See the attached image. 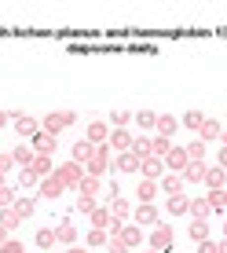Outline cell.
I'll list each match as a JSON object with an SVG mask.
<instances>
[{
  "label": "cell",
  "instance_id": "obj_19",
  "mask_svg": "<svg viewBox=\"0 0 227 253\" xmlns=\"http://www.w3.org/2000/svg\"><path fill=\"white\" fill-rule=\"evenodd\" d=\"M92 220V228H99V231H110V224H114V216H110V206H95V213L88 216Z\"/></svg>",
  "mask_w": 227,
  "mask_h": 253
},
{
  "label": "cell",
  "instance_id": "obj_9",
  "mask_svg": "<svg viewBox=\"0 0 227 253\" xmlns=\"http://www.w3.org/2000/svg\"><path fill=\"white\" fill-rule=\"evenodd\" d=\"M139 169H143V180H154V184H158V180L165 176V162H161V158H154V154L139 162Z\"/></svg>",
  "mask_w": 227,
  "mask_h": 253
},
{
  "label": "cell",
  "instance_id": "obj_52",
  "mask_svg": "<svg viewBox=\"0 0 227 253\" xmlns=\"http://www.w3.org/2000/svg\"><path fill=\"white\" fill-rule=\"evenodd\" d=\"M220 143H224V147H227V128H224V132H220Z\"/></svg>",
  "mask_w": 227,
  "mask_h": 253
},
{
  "label": "cell",
  "instance_id": "obj_49",
  "mask_svg": "<svg viewBox=\"0 0 227 253\" xmlns=\"http://www.w3.org/2000/svg\"><path fill=\"white\" fill-rule=\"evenodd\" d=\"M216 165H220V169H227V147L220 151V158H216Z\"/></svg>",
  "mask_w": 227,
  "mask_h": 253
},
{
  "label": "cell",
  "instance_id": "obj_55",
  "mask_svg": "<svg viewBox=\"0 0 227 253\" xmlns=\"http://www.w3.org/2000/svg\"><path fill=\"white\" fill-rule=\"evenodd\" d=\"M0 187H4V172H0Z\"/></svg>",
  "mask_w": 227,
  "mask_h": 253
},
{
  "label": "cell",
  "instance_id": "obj_26",
  "mask_svg": "<svg viewBox=\"0 0 227 253\" xmlns=\"http://www.w3.org/2000/svg\"><path fill=\"white\" fill-rule=\"evenodd\" d=\"M165 209H169V216H183L190 209V198L187 195H169V206Z\"/></svg>",
  "mask_w": 227,
  "mask_h": 253
},
{
  "label": "cell",
  "instance_id": "obj_7",
  "mask_svg": "<svg viewBox=\"0 0 227 253\" xmlns=\"http://www.w3.org/2000/svg\"><path fill=\"white\" fill-rule=\"evenodd\" d=\"M187 165H190V158H187V151H183V147H172V151L165 154V172H176V176H180Z\"/></svg>",
  "mask_w": 227,
  "mask_h": 253
},
{
  "label": "cell",
  "instance_id": "obj_33",
  "mask_svg": "<svg viewBox=\"0 0 227 253\" xmlns=\"http://www.w3.org/2000/svg\"><path fill=\"white\" fill-rule=\"evenodd\" d=\"M183 151H187V158H190V162H205V139H190Z\"/></svg>",
  "mask_w": 227,
  "mask_h": 253
},
{
  "label": "cell",
  "instance_id": "obj_30",
  "mask_svg": "<svg viewBox=\"0 0 227 253\" xmlns=\"http://www.w3.org/2000/svg\"><path fill=\"white\" fill-rule=\"evenodd\" d=\"M136 195H139V202H154V198H158V184H154V180H139Z\"/></svg>",
  "mask_w": 227,
  "mask_h": 253
},
{
  "label": "cell",
  "instance_id": "obj_6",
  "mask_svg": "<svg viewBox=\"0 0 227 253\" xmlns=\"http://www.w3.org/2000/svg\"><path fill=\"white\" fill-rule=\"evenodd\" d=\"M107 147H110L114 154H125V151H132V132H128V128H110Z\"/></svg>",
  "mask_w": 227,
  "mask_h": 253
},
{
  "label": "cell",
  "instance_id": "obj_36",
  "mask_svg": "<svg viewBox=\"0 0 227 253\" xmlns=\"http://www.w3.org/2000/svg\"><path fill=\"white\" fill-rule=\"evenodd\" d=\"M107 242H110V231H99V228L88 231V246L92 250H107Z\"/></svg>",
  "mask_w": 227,
  "mask_h": 253
},
{
  "label": "cell",
  "instance_id": "obj_45",
  "mask_svg": "<svg viewBox=\"0 0 227 253\" xmlns=\"http://www.w3.org/2000/svg\"><path fill=\"white\" fill-rule=\"evenodd\" d=\"M107 253H128V246H125L121 239H110V242H107Z\"/></svg>",
  "mask_w": 227,
  "mask_h": 253
},
{
  "label": "cell",
  "instance_id": "obj_43",
  "mask_svg": "<svg viewBox=\"0 0 227 253\" xmlns=\"http://www.w3.org/2000/svg\"><path fill=\"white\" fill-rule=\"evenodd\" d=\"M128 121H132V114H128V110H121V107L114 110V128H125Z\"/></svg>",
  "mask_w": 227,
  "mask_h": 253
},
{
  "label": "cell",
  "instance_id": "obj_11",
  "mask_svg": "<svg viewBox=\"0 0 227 253\" xmlns=\"http://www.w3.org/2000/svg\"><path fill=\"white\" fill-rule=\"evenodd\" d=\"M84 139H88L92 147H103V143L110 139V125H107V121H92V125H88V136H84Z\"/></svg>",
  "mask_w": 227,
  "mask_h": 253
},
{
  "label": "cell",
  "instance_id": "obj_1",
  "mask_svg": "<svg viewBox=\"0 0 227 253\" xmlns=\"http://www.w3.org/2000/svg\"><path fill=\"white\" fill-rule=\"evenodd\" d=\"M77 121L74 110H51V114H44V121H40V128H44L48 136H59L63 128H70Z\"/></svg>",
  "mask_w": 227,
  "mask_h": 253
},
{
  "label": "cell",
  "instance_id": "obj_12",
  "mask_svg": "<svg viewBox=\"0 0 227 253\" xmlns=\"http://www.w3.org/2000/svg\"><path fill=\"white\" fill-rule=\"evenodd\" d=\"M187 216H190V220H209V216H213V209H209V198H205V195L190 198V209H187Z\"/></svg>",
  "mask_w": 227,
  "mask_h": 253
},
{
  "label": "cell",
  "instance_id": "obj_53",
  "mask_svg": "<svg viewBox=\"0 0 227 253\" xmlns=\"http://www.w3.org/2000/svg\"><path fill=\"white\" fill-rule=\"evenodd\" d=\"M220 253H227V239H224V242H220Z\"/></svg>",
  "mask_w": 227,
  "mask_h": 253
},
{
  "label": "cell",
  "instance_id": "obj_31",
  "mask_svg": "<svg viewBox=\"0 0 227 253\" xmlns=\"http://www.w3.org/2000/svg\"><path fill=\"white\" fill-rule=\"evenodd\" d=\"M33 242H37V250H44V253H48V250H55V228H40Z\"/></svg>",
  "mask_w": 227,
  "mask_h": 253
},
{
  "label": "cell",
  "instance_id": "obj_18",
  "mask_svg": "<svg viewBox=\"0 0 227 253\" xmlns=\"http://www.w3.org/2000/svg\"><path fill=\"white\" fill-rule=\"evenodd\" d=\"M55 242H63V246H77V228L70 220H59L55 228Z\"/></svg>",
  "mask_w": 227,
  "mask_h": 253
},
{
  "label": "cell",
  "instance_id": "obj_22",
  "mask_svg": "<svg viewBox=\"0 0 227 253\" xmlns=\"http://www.w3.org/2000/svg\"><path fill=\"white\" fill-rule=\"evenodd\" d=\"M110 216H114V220H121V224H125L128 216H132V206H128L121 195H117V198H110Z\"/></svg>",
  "mask_w": 227,
  "mask_h": 253
},
{
  "label": "cell",
  "instance_id": "obj_41",
  "mask_svg": "<svg viewBox=\"0 0 227 253\" xmlns=\"http://www.w3.org/2000/svg\"><path fill=\"white\" fill-rule=\"evenodd\" d=\"M15 198H19V195H15V191H11V187H7V184H4V187H0V209H7V206H15Z\"/></svg>",
  "mask_w": 227,
  "mask_h": 253
},
{
  "label": "cell",
  "instance_id": "obj_57",
  "mask_svg": "<svg viewBox=\"0 0 227 253\" xmlns=\"http://www.w3.org/2000/svg\"><path fill=\"white\" fill-rule=\"evenodd\" d=\"M147 253H158V250H147Z\"/></svg>",
  "mask_w": 227,
  "mask_h": 253
},
{
  "label": "cell",
  "instance_id": "obj_46",
  "mask_svg": "<svg viewBox=\"0 0 227 253\" xmlns=\"http://www.w3.org/2000/svg\"><path fill=\"white\" fill-rule=\"evenodd\" d=\"M198 253H220V242H198Z\"/></svg>",
  "mask_w": 227,
  "mask_h": 253
},
{
  "label": "cell",
  "instance_id": "obj_13",
  "mask_svg": "<svg viewBox=\"0 0 227 253\" xmlns=\"http://www.w3.org/2000/svg\"><path fill=\"white\" fill-rule=\"evenodd\" d=\"M158 191H161V195H183V176H176V172H165V176L158 180Z\"/></svg>",
  "mask_w": 227,
  "mask_h": 253
},
{
  "label": "cell",
  "instance_id": "obj_3",
  "mask_svg": "<svg viewBox=\"0 0 227 253\" xmlns=\"http://www.w3.org/2000/svg\"><path fill=\"white\" fill-rule=\"evenodd\" d=\"M172 246H176V231H172L169 224H158V228L151 231V250H158V253H169Z\"/></svg>",
  "mask_w": 227,
  "mask_h": 253
},
{
  "label": "cell",
  "instance_id": "obj_42",
  "mask_svg": "<svg viewBox=\"0 0 227 253\" xmlns=\"http://www.w3.org/2000/svg\"><path fill=\"white\" fill-rule=\"evenodd\" d=\"M19 184H22V191H26V187H33V184H40V176H37V172H33V169H22V176H19Z\"/></svg>",
  "mask_w": 227,
  "mask_h": 253
},
{
  "label": "cell",
  "instance_id": "obj_29",
  "mask_svg": "<svg viewBox=\"0 0 227 253\" xmlns=\"http://www.w3.org/2000/svg\"><path fill=\"white\" fill-rule=\"evenodd\" d=\"M220 132H224V125H220V121L205 118V125L198 128V139H220Z\"/></svg>",
  "mask_w": 227,
  "mask_h": 253
},
{
  "label": "cell",
  "instance_id": "obj_48",
  "mask_svg": "<svg viewBox=\"0 0 227 253\" xmlns=\"http://www.w3.org/2000/svg\"><path fill=\"white\" fill-rule=\"evenodd\" d=\"M7 121H15V114H11V110H0V128H4Z\"/></svg>",
  "mask_w": 227,
  "mask_h": 253
},
{
  "label": "cell",
  "instance_id": "obj_35",
  "mask_svg": "<svg viewBox=\"0 0 227 253\" xmlns=\"http://www.w3.org/2000/svg\"><path fill=\"white\" fill-rule=\"evenodd\" d=\"M0 224H4V228H7V231H15V228H19V224H22V216H19V213H15V209H11V206H7V209H0Z\"/></svg>",
  "mask_w": 227,
  "mask_h": 253
},
{
  "label": "cell",
  "instance_id": "obj_5",
  "mask_svg": "<svg viewBox=\"0 0 227 253\" xmlns=\"http://www.w3.org/2000/svg\"><path fill=\"white\" fill-rule=\"evenodd\" d=\"M132 220L139 224V228H158V209H154V202H139V209L132 213Z\"/></svg>",
  "mask_w": 227,
  "mask_h": 253
},
{
  "label": "cell",
  "instance_id": "obj_8",
  "mask_svg": "<svg viewBox=\"0 0 227 253\" xmlns=\"http://www.w3.org/2000/svg\"><path fill=\"white\" fill-rule=\"evenodd\" d=\"M202 184L209 187V191H224V184H227V169H220V165H205V180Z\"/></svg>",
  "mask_w": 227,
  "mask_h": 253
},
{
  "label": "cell",
  "instance_id": "obj_37",
  "mask_svg": "<svg viewBox=\"0 0 227 253\" xmlns=\"http://www.w3.org/2000/svg\"><path fill=\"white\" fill-rule=\"evenodd\" d=\"M183 125H187L190 132H198V128L205 125V114H202V110H187V114H183Z\"/></svg>",
  "mask_w": 227,
  "mask_h": 253
},
{
  "label": "cell",
  "instance_id": "obj_25",
  "mask_svg": "<svg viewBox=\"0 0 227 253\" xmlns=\"http://www.w3.org/2000/svg\"><path fill=\"white\" fill-rule=\"evenodd\" d=\"M176 128H180V121L172 118V114H158V125H154V132H158V136H169V139H172Z\"/></svg>",
  "mask_w": 227,
  "mask_h": 253
},
{
  "label": "cell",
  "instance_id": "obj_27",
  "mask_svg": "<svg viewBox=\"0 0 227 253\" xmlns=\"http://www.w3.org/2000/svg\"><path fill=\"white\" fill-rule=\"evenodd\" d=\"M169 151H172V139L169 136H151V154H154V158L165 162V154H169Z\"/></svg>",
  "mask_w": 227,
  "mask_h": 253
},
{
  "label": "cell",
  "instance_id": "obj_40",
  "mask_svg": "<svg viewBox=\"0 0 227 253\" xmlns=\"http://www.w3.org/2000/svg\"><path fill=\"white\" fill-rule=\"evenodd\" d=\"M209 209H213V213H227V209H224V191H209Z\"/></svg>",
  "mask_w": 227,
  "mask_h": 253
},
{
  "label": "cell",
  "instance_id": "obj_56",
  "mask_svg": "<svg viewBox=\"0 0 227 253\" xmlns=\"http://www.w3.org/2000/svg\"><path fill=\"white\" fill-rule=\"evenodd\" d=\"M224 239H227V224H224Z\"/></svg>",
  "mask_w": 227,
  "mask_h": 253
},
{
  "label": "cell",
  "instance_id": "obj_4",
  "mask_svg": "<svg viewBox=\"0 0 227 253\" xmlns=\"http://www.w3.org/2000/svg\"><path fill=\"white\" fill-rule=\"evenodd\" d=\"M11 125H15V132H19V136L26 139V143H30V139L40 132V121H37V118H30V114H15Z\"/></svg>",
  "mask_w": 227,
  "mask_h": 253
},
{
  "label": "cell",
  "instance_id": "obj_23",
  "mask_svg": "<svg viewBox=\"0 0 227 253\" xmlns=\"http://www.w3.org/2000/svg\"><path fill=\"white\" fill-rule=\"evenodd\" d=\"M92 154H95V147L88 143V139H77V143H74V162H77V165H88Z\"/></svg>",
  "mask_w": 227,
  "mask_h": 253
},
{
  "label": "cell",
  "instance_id": "obj_28",
  "mask_svg": "<svg viewBox=\"0 0 227 253\" xmlns=\"http://www.w3.org/2000/svg\"><path fill=\"white\" fill-rule=\"evenodd\" d=\"M99 191H103V180H95V176H88V172H84V180H81V184H77V195H99Z\"/></svg>",
  "mask_w": 227,
  "mask_h": 253
},
{
  "label": "cell",
  "instance_id": "obj_24",
  "mask_svg": "<svg viewBox=\"0 0 227 253\" xmlns=\"http://www.w3.org/2000/svg\"><path fill=\"white\" fill-rule=\"evenodd\" d=\"M180 176H183V184H202V180H205V165L202 162H190Z\"/></svg>",
  "mask_w": 227,
  "mask_h": 253
},
{
  "label": "cell",
  "instance_id": "obj_32",
  "mask_svg": "<svg viewBox=\"0 0 227 253\" xmlns=\"http://www.w3.org/2000/svg\"><path fill=\"white\" fill-rule=\"evenodd\" d=\"M132 154H136L139 162L151 158V136H132Z\"/></svg>",
  "mask_w": 227,
  "mask_h": 253
},
{
  "label": "cell",
  "instance_id": "obj_17",
  "mask_svg": "<svg viewBox=\"0 0 227 253\" xmlns=\"http://www.w3.org/2000/svg\"><path fill=\"white\" fill-rule=\"evenodd\" d=\"M114 169H117V172H139V158H136L132 151L114 154Z\"/></svg>",
  "mask_w": 227,
  "mask_h": 253
},
{
  "label": "cell",
  "instance_id": "obj_16",
  "mask_svg": "<svg viewBox=\"0 0 227 253\" xmlns=\"http://www.w3.org/2000/svg\"><path fill=\"white\" fill-rule=\"evenodd\" d=\"M121 242H125L128 250H136L139 242H143V228H139V224H125V228H121V235H117Z\"/></svg>",
  "mask_w": 227,
  "mask_h": 253
},
{
  "label": "cell",
  "instance_id": "obj_20",
  "mask_svg": "<svg viewBox=\"0 0 227 253\" xmlns=\"http://www.w3.org/2000/svg\"><path fill=\"white\" fill-rule=\"evenodd\" d=\"M11 158H15V165H22V169H30V165H33V158H37V151H33L30 143H19V147H15V151H11Z\"/></svg>",
  "mask_w": 227,
  "mask_h": 253
},
{
  "label": "cell",
  "instance_id": "obj_47",
  "mask_svg": "<svg viewBox=\"0 0 227 253\" xmlns=\"http://www.w3.org/2000/svg\"><path fill=\"white\" fill-rule=\"evenodd\" d=\"M11 165H15V158H11V151H7V154H0V172H7V169H11Z\"/></svg>",
  "mask_w": 227,
  "mask_h": 253
},
{
  "label": "cell",
  "instance_id": "obj_39",
  "mask_svg": "<svg viewBox=\"0 0 227 253\" xmlns=\"http://www.w3.org/2000/svg\"><path fill=\"white\" fill-rule=\"evenodd\" d=\"M77 213L92 216V213H95V198H92V195H77Z\"/></svg>",
  "mask_w": 227,
  "mask_h": 253
},
{
  "label": "cell",
  "instance_id": "obj_51",
  "mask_svg": "<svg viewBox=\"0 0 227 253\" xmlns=\"http://www.w3.org/2000/svg\"><path fill=\"white\" fill-rule=\"evenodd\" d=\"M66 253H84V250H81V246H70V250H66Z\"/></svg>",
  "mask_w": 227,
  "mask_h": 253
},
{
  "label": "cell",
  "instance_id": "obj_10",
  "mask_svg": "<svg viewBox=\"0 0 227 253\" xmlns=\"http://www.w3.org/2000/svg\"><path fill=\"white\" fill-rule=\"evenodd\" d=\"M55 143H59V136H48L44 128H40V132L30 139V147H33L37 154H55Z\"/></svg>",
  "mask_w": 227,
  "mask_h": 253
},
{
  "label": "cell",
  "instance_id": "obj_38",
  "mask_svg": "<svg viewBox=\"0 0 227 253\" xmlns=\"http://www.w3.org/2000/svg\"><path fill=\"white\" fill-rule=\"evenodd\" d=\"M187 231H190V239H194V242H205V239H209V224H205V220H194Z\"/></svg>",
  "mask_w": 227,
  "mask_h": 253
},
{
  "label": "cell",
  "instance_id": "obj_54",
  "mask_svg": "<svg viewBox=\"0 0 227 253\" xmlns=\"http://www.w3.org/2000/svg\"><path fill=\"white\" fill-rule=\"evenodd\" d=\"M224 209H227V187H224Z\"/></svg>",
  "mask_w": 227,
  "mask_h": 253
},
{
  "label": "cell",
  "instance_id": "obj_50",
  "mask_svg": "<svg viewBox=\"0 0 227 253\" xmlns=\"http://www.w3.org/2000/svg\"><path fill=\"white\" fill-rule=\"evenodd\" d=\"M7 239H11V231H7V228H4V224H0V246H4V242H7Z\"/></svg>",
  "mask_w": 227,
  "mask_h": 253
},
{
  "label": "cell",
  "instance_id": "obj_44",
  "mask_svg": "<svg viewBox=\"0 0 227 253\" xmlns=\"http://www.w3.org/2000/svg\"><path fill=\"white\" fill-rule=\"evenodd\" d=\"M0 253H26V250H22V242H15V239H7V242H4V246H0Z\"/></svg>",
  "mask_w": 227,
  "mask_h": 253
},
{
  "label": "cell",
  "instance_id": "obj_2",
  "mask_svg": "<svg viewBox=\"0 0 227 253\" xmlns=\"http://www.w3.org/2000/svg\"><path fill=\"white\" fill-rule=\"evenodd\" d=\"M55 176L63 180V187H66V191H77V184L84 180V165H77V162H70V165H55Z\"/></svg>",
  "mask_w": 227,
  "mask_h": 253
},
{
  "label": "cell",
  "instance_id": "obj_21",
  "mask_svg": "<svg viewBox=\"0 0 227 253\" xmlns=\"http://www.w3.org/2000/svg\"><path fill=\"white\" fill-rule=\"evenodd\" d=\"M11 209H15L19 216H22V224H26V220L33 216V209H37V198H30V195H19V198H15V206H11Z\"/></svg>",
  "mask_w": 227,
  "mask_h": 253
},
{
  "label": "cell",
  "instance_id": "obj_15",
  "mask_svg": "<svg viewBox=\"0 0 227 253\" xmlns=\"http://www.w3.org/2000/svg\"><path fill=\"white\" fill-rule=\"evenodd\" d=\"M63 191H66V187H63V180H59L55 172H51V176H44V180H40V195H44V198H51V202H55V198L63 195Z\"/></svg>",
  "mask_w": 227,
  "mask_h": 253
},
{
  "label": "cell",
  "instance_id": "obj_34",
  "mask_svg": "<svg viewBox=\"0 0 227 253\" xmlns=\"http://www.w3.org/2000/svg\"><path fill=\"white\" fill-rule=\"evenodd\" d=\"M132 118H136L139 128H154V125H158V110H147V107L139 110V114H132Z\"/></svg>",
  "mask_w": 227,
  "mask_h": 253
},
{
  "label": "cell",
  "instance_id": "obj_14",
  "mask_svg": "<svg viewBox=\"0 0 227 253\" xmlns=\"http://www.w3.org/2000/svg\"><path fill=\"white\" fill-rule=\"evenodd\" d=\"M33 172H37L40 180L44 176H51V172H55V154H37V158H33V165H30Z\"/></svg>",
  "mask_w": 227,
  "mask_h": 253
}]
</instances>
